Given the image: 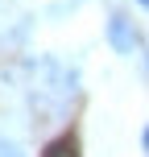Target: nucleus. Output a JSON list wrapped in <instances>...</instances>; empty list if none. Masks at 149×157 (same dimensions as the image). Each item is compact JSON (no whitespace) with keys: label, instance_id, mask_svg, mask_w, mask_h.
<instances>
[{"label":"nucleus","instance_id":"f257e3e1","mask_svg":"<svg viewBox=\"0 0 149 157\" xmlns=\"http://www.w3.org/2000/svg\"><path fill=\"white\" fill-rule=\"evenodd\" d=\"M108 46L116 50V54H133L137 50V33H133V21L128 17H108Z\"/></svg>","mask_w":149,"mask_h":157},{"label":"nucleus","instance_id":"20e7f679","mask_svg":"<svg viewBox=\"0 0 149 157\" xmlns=\"http://www.w3.org/2000/svg\"><path fill=\"white\" fill-rule=\"evenodd\" d=\"M141 141H145V153H149V128H145V136H141Z\"/></svg>","mask_w":149,"mask_h":157},{"label":"nucleus","instance_id":"f03ea898","mask_svg":"<svg viewBox=\"0 0 149 157\" xmlns=\"http://www.w3.org/2000/svg\"><path fill=\"white\" fill-rule=\"evenodd\" d=\"M0 157H25L17 141H0Z\"/></svg>","mask_w":149,"mask_h":157},{"label":"nucleus","instance_id":"7ed1b4c3","mask_svg":"<svg viewBox=\"0 0 149 157\" xmlns=\"http://www.w3.org/2000/svg\"><path fill=\"white\" fill-rule=\"evenodd\" d=\"M46 157H75V153H71V149H66V145H54V149H50Z\"/></svg>","mask_w":149,"mask_h":157},{"label":"nucleus","instance_id":"423d86ee","mask_svg":"<svg viewBox=\"0 0 149 157\" xmlns=\"http://www.w3.org/2000/svg\"><path fill=\"white\" fill-rule=\"evenodd\" d=\"M145 62H149V54H145Z\"/></svg>","mask_w":149,"mask_h":157},{"label":"nucleus","instance_id":"39448f33","mask_svg":"<svg viewBox=\"0 0 149 157\" xmlns=\"http://www.w3.org/2000/svg\"><path fill=\"white\" fill-rule=\"evenodd\" d=\"M141 4H145V8H149V0H141Z\"/></svg>","mask_w":149,"mask_h":157}]
</instances>
